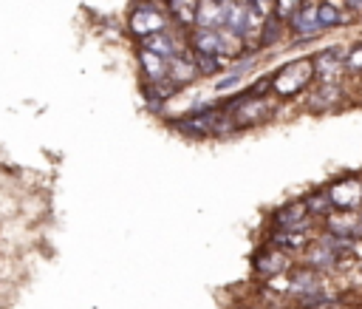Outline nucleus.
I'll return each mask as SVG.
<instances>
[{
  "instance_id": "19",
  "label": "nucleus",
  "mask_w": 362,
  "mask_h": 309,
  "mask_svg": "<svg viewBox=\"0 0 362 309\" xmlns=\"http://www.w3.org/2000/svg\"><path fill=\"white\" fill-rule=\"evenodd\" d=\"M223 17H226V6H223V3H215V0H198V9H195V26H192V28H209V31H218V28H223Z\"/></svg>"
},
{
  "instance_id": "32",
  "label": "nucleus",
  "mask_w": 362,
  "mask_h": 309,
  "mask_svg": "<svg viewBox=\"0 0 362 309\" xmlns=\"http://www.w3.org/2000/svg\"><path fill=\"white\" fill-rule=\"evenodd\" d=\"M359 215H362V210H359Z\"/></svg>"
},
{
  "instance_id": "21",
  "label": "nucleus",
  "mask_w": 362,
  "mask_h": 309,
  "mask_svg": "<svg viewBox=\"0 0 362 309\" xmlns=\"http://www.w3.org/2000/svg\"><path fill=\"white\" fill-rule=\"evenodd\" d=\"M167 14H170V23L181 31H189L195 26V9H198V0H161Z\"/></svg>"
},
{
  "instance_id": "17",
  "label": "nucleus",
  "mask_w": 362,
  "mask_h": 309,
  "mask_svg": "<svg viewBox=\"0 0 362 309\" xmlns=\"http://www.w3.org/2000/svg\"><path fill=\"white\" fill-rule=\"evenodd\" d=\"M288 37H291V34H288V23L280 20V17H274V14H269V17L263 20L260 31H257L255 48H257V51H269V48H277L280 43H286Z\"/></svg>"
},
{
  "instance_id": "25",
  "label": "nucleus",
  "mask_w": 362,
  "mask_h": 309,
  "mask_svg": "<svg viewBox=\"0 0 362 309\" xmlns=\"http://www.w3.org/2000/svg\"><path fill=\"white\" fill-rule=\"evenodd\" d=\"M345 74L351 79H362V40L348 45V54H345Z\"/></svg>"
},
{
  "instance_id": "18",
  "label": "nucleus",
  "mask_w": 362,
  "mask_h": 309,
  "mask_svg": "<svg viewBox=\"0 0 362 309\" xmlns=\"http://www.w3.org/2000/svg\"><path fill=\"white\" fill-rule=\"evenodd\" d=\"M167 62L164 57L147 51V48H139L136 51V65H139V77L144 82H158V79H167Z\"/></svg>"
},
{
  "instance_id": "1",
  "label": "nucleus",
  "mask_w": 362,
  "mask_h": 309,
  "mask_svg": "<svg viewBox=\"0 0 362 309\" xmlns=\"http://www.w3.org/2000/svg\"><path fill=\"white\" fill-rule=\"evenodd\" d=\"M164 125L184 136V139H226L235 136L238 128L229 116V111H223L215 102H204V105H192L189 111H184L175 119H164Z\"/></svg>"
},
{
  "instance_id": "5",
  "label": "nucleus",
  "mask_w": 362,
  "mask_h": 309,
  "mask_svg": "<svg viewBox=\"0 0 362 309\" xmlns=\"http://www.w3.org/2000/svg\"><path fill=\"white\" fill-rule=\"evenodd\" d=\"M325 190H328V198L337 213H359L362 210V173L359 170L334 176L331 181H325Z\"/></svg>"
},
{
  "instance_id": "15",
  "label": "nucleus",
  "mask_w": 362,
  "mask_h": 309,
  "mask_svg": "<svg viewBox=\"0 0 362 309\" xmlns=\"http://www.w3.org/2000/svg\"><path fill=\"white\" fill-rule=\"evenodd\" d=\"M320 230L331 232V235H339V238H348V241H362V215L359 213H331Z\"/></svg>"
},
{
  "instance_id": "22",
  "label": "nucleus",
  "mask_w": 362,
  "mask_h": 309,
  "mask_svg": "<svg viewBox=\"0 0 362 309\" xmlns=\"http://www.w3.org/2000/svg\"><path fill=\"white\" fill-rule=\"evenodd\" d=\"M303 204H305V210H308V215L314 218V221H325L331 213H334V204H331V198H328V190H325V184H320V187H311L305 196H303Z\"/></svg>"
},
{
  "instance_id": "14",
  "label": "nucleus",
  "mask_w": 362,
  "mask_h": 309,
  "mask_svg": "<svg viewBox=\"0 0 362 309\" xmlns=\"http://www.w3.org/2000/svg\"><path fill=\"white\" fill-rule=\"evenodd\" d=\"M167 79H170L178 91H184V88H189V85H195V82L201 79L198 65H195V57H192V51H189V48H187L184 54L173 57V60L167 62Z\"/></svg>"
},
{
  "instance_id": "26",
  "label": "nucleus",
  "mask_w": 362,
  "mask_h": 309,
  "mask_svg": "<svg viewBox=\"0 0 362 309\" xmlns=\"http://www.w3.org/2000/svg\"><path fill=\"white\" fill-rule=\"evenodd\" d=\"M303 3H305V0H274V11H272V14L288 23V20H291V14H294Z\"/></svg>"
},
{
  "instance_id": "8",
  "label": "nucleus",
  "mask_w": 362,
  "mask_h": 309,
  "mask_svg": "<svg viewBox=\"0 0 362 309\" xmlns=\"http://www.w3.org/2000/svg\"><path fill=\"white\" fill-rule=\"evenodd\" d=\"M294 264H297L294 255H288V252H283V249H277V247H272V244H266V241L252 252V272H255L260 281L280 278V275H286L288 269H294Z\"/></svg>"
},
{
  "instance_id": "2",
  "label": "nucleus",
  "mask_w": 362,
  "mask_h": 309,
  "mask_svg": "<svg viewBox=\"0 0 362 309\" xmlns=\"http://www.w3.org/2000/svg\"><path fill=\"white\" fill-rule=\"evenodd\" d=\"M221 108L229 111L238 133L260 128V125H266V122H272L277 116V99L274 96H252L249 88H243L238 94H229L221 102Z\"/></svg>"
},
{
  "instance_id": "12",
  "label": "nucleus",
  "mask_w": 362,
  "mask_h": 309,
  "mask_svg": "<svg viewBox=\"0 0 362 309\" xmlns=\"http://www.w3.org/2000/svg\"><path fill=\"white\" fill-rule=\"evenodd\" d=\"M288 34L291 40L297 43H305V40H314L322 34L320 23H317V0H305L288 20Z\"/></svg>"
},
{
  "instance_id": "10",
  "label": "nucleus",
  "mask_w": 362,
  "mask_h": 309,
  "mask_svg": "<svg viewBox=\"0 0 362 309\" xmlns=\"http://www.w3.org/2000/svg\"><path fill=\"white\" fill-rule=\"evenodd\" d=\"M345 45H325L320 48L314 60V82H345Z\"/></svg>"
},
{
  "instance_id": "7",
  "label": "nucleus",
  "mask_w": 362,
  "mask_h": 309,
  "mask_svg": "<svg viewBox=\"0 0 362 309\" xmlns=\"http://www.w3.org/2000/svg\"><path fill=\"white\" fill-rule=\"evenodd\" d=\"M320 227V221H314L303 204V196L300 198H288L283 204H277L272 213H269V230H305V232H314Z\"/></svg>"
},
{
  "instance_id": "27",
  "label": "nucleus",
  "mask_w": 362,
  "mask_h": 309,
  "mask_svg": "<svg viewBox=\"0 0 362 309\" xmlns=\"http://www.w3.org/2000/svg\"><path fill=\"white\" fill-rule=\"evenodd\" d=\"M240 79H243L240 74H232V71H226V74H223V77L215 82V94H232V88H235Z\"/></svg>"
},
{
  "instance_id": "28",
  "label": "nucleus",
  "mask_w": 362,
  "mask_h": 309,
  "mask_svg": "<svg viewBox=\"0 0 362 309\" xmlns=\"http://www.w3.org/2000/svg\"><path fill=\"white\" fill-rule=\"evenodd\" d=\"M246 3H249L260 17H269V14L274 11V0H246Z\"/></svg>"
},
{
  "instance_id": "4",
  "label": "nucleus",
  "mask_w": 362,
  "mask_h": 309,
  "mask_svg": "<svg viewBox=\"0 0 362 309\" xmlns=\"http://www.w3.org/2000/svg\"><path fill=\"white\" fill-rule=\"evenodd\" d=\"M127 28L136 40H144L150 34L170 28V14L161 0H136V6L127 14Z\"/></svg>"
},
{
  "instance_id": "29",
  "label": "nucleus",
  "mask_w": 362,
  "mask_h": 309,
  "mask_svg": "<svg viewBox=\"0 0 362 309\" xmlns=\"http://www.w3.org/2000/svg\"><path fill=\"white\" fill-rule=\"evenodd\" d=\"M348 14H362V0H339Z\"/></svg>"
},
{
  "instance_id": "30",
  "label": "nucleus",
  "mask_w": 362,
  "mask_h": 309,
  "mask_svg": "<svg viewBox=\"0 0 362 309\" xmlns=\"http://www.w3.org/2000/svg\"><path fill=\"white\" fill-rule=\"evenodd\" d=\"M311 309H351V306H348V303L339 298V300H331V303H320V306H311Z\"/></svg>"
},
{
  "instance_id": "13",
  "label": "nucleus",
  "mask_w": 362,
  "mask_h": 309,
  "mask_svg": "<svg viewBox=\"0 0 362 309\" xmlns=\"http://www.w3.org/2000/svg\"><path fill=\"white\" fill-rule=\"evenodd\" d=\"M314 235H317V230L314 232H305V230H266V244L300 258L303 249L314 241Z\"/></svg>"
},
{
  "instance_id": "9",
  "label": "nucleus",
  "mask_w": 362,
  "mask_h": 309,
  "mask_svg": "<svg viewBox=\"0 0 362 309\" xmlns=\"http://www.w3.org/2000/svg\"><path fill=\"white\" fill-rule=\"evenodd\" d=\"M263 20H266V17H260L246 0H232V3H226L223 28H229L232 34H238V37L246 40V43H255V40H257V31H260Z\"/></svg>"
},
{
  "instance_id": "31",
  "label": "nucleus",
  "mask_w": 362,
  "mask_h": 309,
  "mask_svg": "<svg viewBox=\"0 0 362 309\" xmlns=\"http://www.w3.org/2000/svg\"><path fill=\"white\" fill-rule=\"evenodd\" d=\"M215 3H223V6H226V3H232V0H215Z\"/></svg>"
},
{
  "instance_id": "6",
  "label": "nucleus",
  "mask_w": 362,
  "mask_h": 309,
  "mask_svg": "<svg viewBox=\"0 0 362 309\" xmlns=\"http://www.w3.org/2000/svg\"><path fill=\"white\" fill-rule=\"evenodd\" d=\"M303 105L311 113H337L345 105H351V99L345 82H314L303 94Z\"/></svg>"
},
{
  "instance_id": "24",
  "label": "nucleus",
  "mask_w": 362,
  "mask_h": 309,
  "mask_svg": "<svg viewBox=\"0 0 362 309\" xmlns=\"http://www.w3.org/2000/svg\"><path fill=\"white\" fill-rule=\"evenodd\" d=\"M192 57H195L201 79H209V77H218L226 71V60H221V57H212V54H192Z\"/></svg>"
},
{
  "instance_id": "23",
  "label": "nucleus",
  "mask_w": 362,
  "mask_h": 309,
  "mask_svg": "<svg viewBox=\"0 0 362 309\" xmlns=\"http://www.w3.org/2000/svg\"><path fill=\"white\" fill-rule=\"evenodd\" d=\"M187 45H189L192 54H212V57H218L221 34L209 31V28H189L187 31Z\"/></svg>"
},
{
  "instance_id": "11",
  "label": "nucleus",
  "mask_w": 362,
  "mask_h": 309,
  "mask_svg": "<svg viewBox=\"0 0 362 309\" xmlns=\"http://www.w3.org/2000/svg\"><path fill=\"white\" fill-rule=\"evenodd\" d=\"M139 48H147V51H153V54H158L164 60H173V57L184 54L189 45H187V31L178 34L173 28H164L158 34H150V37L139 40Z\"/></svg>"
},
{
  "instance_id": "16",
  "label": "nucleus",
  "mask_w": 362,
  "mask_h": 309,
  "mask_svg": "<svg viewBox=\"0 0 362 309\" xmlns=\"http://www.w3.org/2000/svg\"><path fill=\"white\" fill-rule=\"evenodd\" d=\"M139 88H141V99H144V105H147L150 113H161L164 105L178 94V88L170 79H158V82H144L141 79Z\"/></svg>"
},
{
  "instance_id": "20",
  "label": "nucleus",
  "mask_w": 362,
  "mask_h": 309,
  "mask_svg": "<svg viewBox=\"0 0 362 309\" xmlns=\"http://www.w3.org/2000/svg\"><path fill=\"white\" fill-rule=\"evenodd\" d=\"M317 23L325 31H334V28H342L348 23V11L342 3H334V0H317Z\"/></svg>"
},
{
  "instance_id": "3",
  "label": "nucleus",
  "mask_w": 362,
  "mask_h": 309,
  "mask_svg": "<svg viewBox=\"0 0 362 309\" xmlns=\"http://www.w3.org/2000/svg\"><path fill=\"white\" fill-rule=\"evenodd\" d=\"M311 85H314V60H311V57L288 60V62H283V65L272 74V96H274L277 102L297 99V96H303Z\"/></svg>"
}]
</instances>
